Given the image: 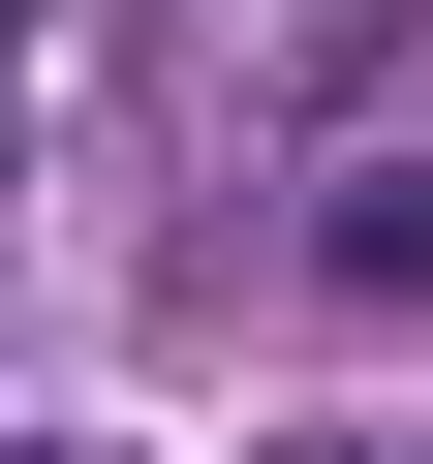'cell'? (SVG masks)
<instances>
[{"instance_id": "obj_1", "label": "cell", "mask_w": 433, "mask_h": 464, "mask_svg": "<svg viewBox=\"0 0 433 464\" xmlns=\"http://www.w3.org/2000/svg\"><path fill=\"white\" fill-rule=\"evenodd\" d=\"M310 279H341V310H433V155H341V186H310Z\"/></svg>"}, {"instance_id": "obj_2", "label": "cell", "mask_w": 433, "mask_h": 464, "mask_svg": "<svg viewBox=\"0 0 433 464\" xmlns=\"http://www.w3.org/2000/svg\"><path fill=\"white\" fill-rule=\"evenodd\" d=\"M279 464H433V433H279Z\"/></svg>"}, {"instance_id": "obj_3", "label": "cell", "mask_w": 433, "mask_h": 464, "mask_svg": "<svg viewBox=\"0 0 433 464\" xmlns=\"http://www.w3.org/2000/svg\"><path fill=\"white\" fill-rule=\"evenodd\" d=\"M0 464H93V433H0Z\"/></svg>"}, {"instance_id": "obj_4", "label": "cell", "mask_w": 433, "mask_h": 464, "mask_svg": "<svg viewBox=\"0 0 433 464\" xmlns=\"http://www.w3.org/2000/svg\"><path fill=\"white\" fill-rule=\"evenodd\" d=\"M0 63H32V0H0Z\"/></svg>"}]
</instances>
